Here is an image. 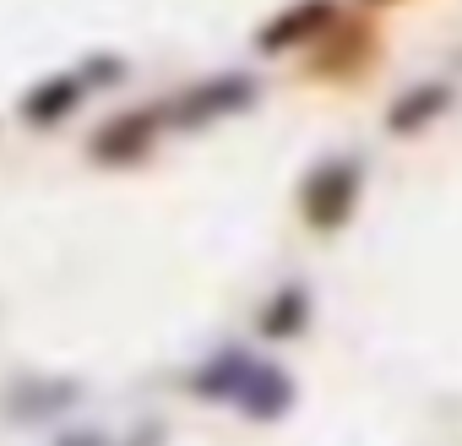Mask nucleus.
I'll return each mask as SVG.
<instances>
[{"mask_svg":"<svg viewBox=\"0 0 462 446\" xmlns=\"http://www.w3.org/2000/svg\"><path fill=\"white\" fill-rule=\"evenodd\" d=\"M251 98V82L245 77H223V82H212V88H201L196 98H185V120H201V115H217V109H235V104H245Z\"/></svg>","mask_w":462,"mask_h":446,"instance_id":"obj_6","label":"nucleus"},{"mask_svg":"<svg viewBox=\"0 0 462 446\" xmlns=\"http://www.w3.org/2000/svg\"><path fill=\"white\" fill-rule=\"evenodd\" d=\"M332 17V0H305L300 12H289V17H278L267 33H262V50H289L294 39H305L310 28H321Z\"/></svg>","mask_w":462,"mask_h":446,"instance_id":"obj_4","label":"nucleus"},{"mask_svg":"<svg viewBox=\"0 0 462 446\" xmlns=\"http://www.w3.org/2000/svg\"><path fill=\"white\" fill-rule=\"evenodd\" d=\"M305 321V289H283L273 305H267V316H262V327L278 338V332H294Z\"/></svg>","mask_w":462,"mask_h":446,"instance_id":"obj_7","label":"nucleus"},{"mask_svg":"<svg viewBox=\"0 0 462 446\" xmlns=\"http://www.w3.org/2000/svg\"><path fill=\"white\" fill-rule=\"evenodd\" d=\"M77 104H82V82H77V77H55V82H44L39 93L23 98V115H28L33 125H50V120H60V115H71Z\"/></svg>","mask_w":462,"mask_h":446,"instance_id":"obj_3","label":"nucleus"},{"mask_svg":"<svg viewBox=\"0 0 462 446\" xmlns=\"http://www.w3.org/2000/svg\"><path fill=\"white\" fill-rule=\"evenodd\" d=\"M440 109H446V88H419V93H408V98L392 104V131H397V136H413V131L430 125Z\"/></svg>","mask_w":462,"mask_h":446,"instance_id":"obj_5","label":"nucleus"},{"mask_svg":"<svg viewBox=\"0 0 462 446\" xmlns=\"http://www.w3.org/2000/svg\"><path fill=\"white\" fill-rule=\"evenodd\" d=\"M354 196H359V169H354L348 158H332V163H321V169L310 174L305 212H310L316 229H337V223L348 218V207H354Z\"/></svg>","mask_w":462,"mask_h":446,"instance_id":"obj_2","label":"nucleus"},{"mask_svg":"<svg viewBox=\"0 0 462 446\" xmlns=\"http://www.w3.org/2000/svg\"><path fill=\"white\" fill-rule=\"evenodd\" d=\"M196 386H201L212 403L245 408L251 419H278V413L294 403V381H289L283 370L251 359V354H217V359L196 376Z\"/></svg>","mask_w":462,"mask_h":446,"instance_id":"obj_1","label":"nucleus"}]
</instances>
